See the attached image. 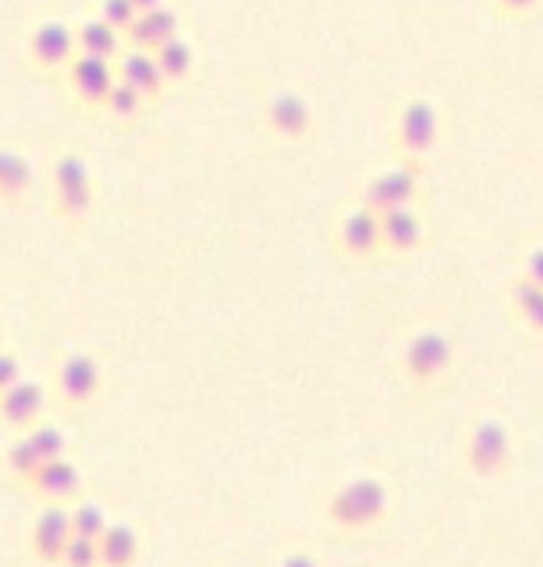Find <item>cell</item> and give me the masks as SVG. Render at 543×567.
Instances as JSON below:
<instances>
[{"label":"cell","mask_w":543,"mask_h":567,"mask_svg":"<svg viewBox=\"0 0 543 567\" xmlns=\"http://www.w3.org/2000/svg\"><path fill=\"white\" fill-rule=\"evenodd\" d=\"M391 515V493L377 476H358L327 498V520L338 535H369Z\"/></svg>","instance_id":"obj_1"},{"label":"cell","mask_w":543,"mask_h":567,"mask_svg":"<svg viewBox=\"0 0 543 567\" xmlns=\"http://www.w3.org/2000/svg\"><path fill=\"white\" fill-rule=\"evenodd\" d=\"M460 463L477 480H504L515 463L513 432L499 415H477L460 441Z\"/></svg>","instance_id":"obj_2"},{"label":"cell","mask_w":543,"mask_h":567,"mask_svg":"<svg viewBox=\"0 0 543 567\" xmlns=\"http://www.w3.org/2000/svg\"><path fill=\"white\" fill-rule=\"evenodd\" d=\"M458 365V343L443 330H419L404 341L397 371L413 391H438Z\"/></svg>","instance_id":"obj_3"},{"label":"cell","mask_w":543,"mask_h":567,"mask_svg":"<svg viewBox=\"0 0 543 567\" xmlns=\"http://www.w3.org/2000/svg\"><path fill=\"white\" fill-rule=\"evenodd\" d=\"M98 199L92 169L78 153H59L50 164V208L55 219L81 225L89 219Z\"/></svg>","instance_id":"obj_4"},{"label":"cell","mask_w":543,"mask_h":567,"mask_svg":"<svg viewBox=\"0 0 543 567\" xmlns=\"http://www.w3.org/2000/svg\"><path fill=\"white\" fill-rule=\"evenodd\" d=\"M438 142H441V116H438L436 103L421 94L404 97L391 120V144L399 161L424 164Z\"/></svg>","instance_id":"obj_5"},{"label":"cell","mask_w":543,"mask_h":567,"mask_svg":"<svg viewBox=\"0 0 543 567\" xmlns=\"http://www.w3.org/2000/svg\"><path fill=\"white\" fill-rule=\"evenodd\" d=\"M332 252L349 264H369V260L386 258L382 255V233L380 214H375L366 205H352L336 219L330 230Z\"/></svg>","instance_id":"obj_6"},{"label":"cell","mask_w":543,"mask_h":567,"mask_svg":"<svg viewBox=\"0 0 543 567\" xmlns=\"http://www.w3.org/2000/svg\"><path fill=\"white\" fill-rule=\"evenodd\" d=\"M103 393V365L86 352H66L53 369V396L61 408L83 410Z\"/></svg>","instance_id":"obj_7"},{"label":"cell","mask_w":543,"mask_h":567,"mask_svg":"<svg viewBox=\"0 0 543 567\" xmlns=\"http://www.w3.org/2000/svg\"><path fill=\"white\" fill-rule=\"evenodd\" d=\"M61 75H64L70 97L75 100L78 109L89 111V114H100L111 86L116 83V66L111 59H100V55L78 50Z\"/></svg>","instance_id":"obj_8"},{"label":"cell","mask_w":543,"mask_h":567,"mask_svg":"<svg viewBox=\"0 0 543 567\" xmlns=\"http://www.w3.org/2000/svg\"><path fill=\"white\" fill-rule=\"evenodd\" d=\"M421 194V164L413 161H399L391 169H382L371 175L360 188V205L371 208L375 214L382 210L416 205Z\"/></svg>","instance_id":"obj_9"},{"label":"cell","mask_w":543,"mask_h":567,"mask_svg":"<svg viewBox=\"0 0 543 567\" xmlns=\"http://www.w3.org/2000/svg\"><path fill=\"white\" fill-rule=\"evenodd\" d=\"M266 131L275 138L288 144H305L316 131V114L308 97L299 92H275L264 103V114H260Z\"/></svg>","instance_id":"obj_10"},{"label":"cell","mask_w":543,"mask_h":567,"mask_svg":"<svg viewBox=\"0 0 543 567\" xmlns=\"http://www.w3.org/2000/svg\"><path fill=\"white\" fill-rule=\"evenodd\" d=\"M70 537V504H44L42 513L33 518L31 532H28V554L33 557V563L59 567Z\"/></svg>","instance_id":"obj_11"},{"label":"cell","mask_w":543,"mask_h":567,"mask_svg":"<svg viewBox=\"0 0 543 567\" xmlns=\"http://www.w3.org/2000/svg\"><path fill=\"white\" fill-rule=\"evenodd\" d=\"M78 53L75 28L61 20H44L28 37V59L39 72H64L72 55Z\"/></svg>","instance_id":"obj_12"},{"label":"cell","mask_w":543,"mask_h":567,"mask_svg":"<svg viewBox=\"0 0 543 567\" xmlns=\"http://www.w3.org/2000/svg\"><path fill=\"white\" fill-rule=\"evenodd\" d=\"M22 487L42 504H75L83 491V476L81 468L64 454L39 465Z\"/></svg>","instance_id":"obj_13"},{"label":"cell","mask_w":543,"mask_h":567,"mask_svg":"<svg viewBox=\"0 0 543 567\" xmlns=\"http://www.w3.org/2000/svg\"><path fill=\"white\" fill-rule=\"evenodd\" d=\"M114 66H116V78L131 83L133 89H139V92L150 100V105H158L161 100L170 94L172 86L164 78V72H161L153 50L125 48L114 59Z\"/></svg>","instance_id":"obj_14"},{"label":"cell","mask_w":543,"mask_h":567,"mask_svg":"<svg viewBox=\"0 0 543 567\" xmlns=\"http://www.w3.org/2000/svg\"><path fill=\"white\" fill-rule=\"evenodd\" d=\"M48 391L33 380H17L6 391H0V424L14 432L31 430L37 421H42Z\"/></svg>","instance_id":"obj_15"},{"label":"cell","mask_w":543,"mask_h":567,"mask_svg":"<svg viewBox=\"0 0 543 567\" xmlns=\"http://www.w3.org/2000/svg\"><path fill=\"white\" fill-rule=\"evenodd\" d=\"M382 233V255L386 258H399L410 255L424 244V219L416 210V205H402V208L382 210L380 214Z\"/></svg>","instance_id":"obj_16"},{"label":"cell","mask_w":543,"mask_h":567,"mask_svg":"<svg viewBox=\"0 0 543 567\" xmlns=\"http://www.w3.org/2000/svg\"><path fill=\"white\" fill-rule=\"evenodd\" d=\"M177 33H181V17H177L175 9L164 3L150 11H139L133 25L125 31V44L127 48L155 50L161 42L177 37Z\"/></svg>","instance_id":"obj_17"},{"label":"cell","mask_w":543,"mask_h":567,"mask_svg":"<svg viewBox=\"0 0 543 567\" xmlns=\"http://www.w3.org/2000/svg\"><path fill=\"white\" fill-rule=\"evenodd\" d=\"M508 310L530 338L543 341V288L515 275L508 286Z\"/></svg>","instance_id":"obj_18"},{"label":"cell","mask_w":543,"mask_h":567,"mask_svg":"<svg viewBox=\"0 0 543 567\" xmlns=\"http://www.w3.org/2000/svg\"><path fill=\"white\" fill-rule=\"evenodd\" d=\"M33 188V164L25 153L0 144V203L22 205Z\"/></svg>","instance_id":"obj_19"},{"label":"cell","mask_w":543,"mask_h":567,"mask_svg":"<svg viewBox=\"0 0 543 567\" xmlns=\"http://www.w3.org/2000/svg\"><path fill=\"white\" fill-rule=\"evenodd\" d=\"M75 44L81 53H92V55H100V59H111V61L127 48L125 33L116 31L114 25H109L103 17H89V20L78 22Z\"/></svg>","instance_id":"obj_20"},{"label":"cell","mask_w":543,"mask_h":567,"mask_svg":"<svg viewBox=\"0 0 543 567\" xmlns=\"http://www.w3.org/2000/svg\"><path fill=\"white\" fill-rule=\"evenodd\" d=\"M155 61H158L161 72H164V78L170 81V86H183V83L192 81L194 75V66H197V55H194V48L188 39H183L181 33L172 39H166V42H161L158 48L153 50Z\"/></svg>","instance_id":"obj_21"},{"label":"cell","mask_w":543,"mask_h":567,"mask_svg":"<svg viewBox=\"0 0 543 567\" xmlns=\"http://www.w3.org/2000/svg\"><path fill=\"white\" fill-rule=\"evenodd\" d=\"M100 546V565L103 567H136L139 563V535L127 524H109Z\"/></svg>","instance_id":"obj_22"},{"label":"cell","mask_w":543,"mask_h":567,"mask_svg":"<svg viewBox=\"0 0 543 567\" xmlns=\"http://www.w3.org/2000/svg\"><path fill=\"white\" fill-rule=\"evenodd\" d=\"M150 109H153V105H150V100L144 97L139 89H133L131 83L116 78V83L111 86L100 114H103L105 120L114 122V125H133V122L142 120Z\"/></svg>","instance_id":"obj_23"},{"label":"cell","mask_w":543,"mask_h":567,"mask_svg":"<svg viewBox=\"0 0 543 567\" xmlns=\"http://www.w3.org/2000/svg\"><path fill=\"white\" fill-rule=\"evenodd\" d=\"M70 526L75 537H86V540H100L103 532L109 529V515L100 504L94 502H81L70 504Z\"/></svg>","instance_id":"obj_24"},{"label":"cell","mask_w":543,"mask_h":567,"mask_svg":"<svg viewBox=\"0 0 543 567\" xmlns=\"http://www.w3.org/2000/svg\"><path fill=\"white\" fill-rule=\"evenodd\" d=\"M3 465H6V471H9L11 480L22 487L28 480H31L33 471L42 465V460H39L37 452H33L31 441H28V437L20 432V437H17V441H11L9 449H6Z\"/></svg>","instance_id":"obj_25"},{"label":"cell","mask_w":543,"mask_h":567,"mask_svg":"<svg viewBox=\"0 0 543 567\" xmlns=\"http://www.w3.org/2000/svg\"><path fill=\"white\" fill-rule=\"evenodd\" d=\"M22 435L31 441L33 452L39 454L42 463H48V460H55V457H64L66 454L64 432H61L55 424H48V421H37V424H33L31 430L22 432Z\"/></svg>","instance_id":"obj_26"},{"label":"cell","mask_w":543,"mask_h":567,"mask_svg":"<svg viewBox=\"0 0 543 567\" xmlns=\"http://www.w3.org/2000/svg\"><path fill=\"white\" fill-rule=\"evenodd\" d=\"M59 567H103L100 565V546L98 540H86V537H70L64 554H61Z\"/></svg>","instance_id":"obj_27"},{"label":"cell","mask_w":543,"mask_h":567,"mask_svg":"<svg viewBox=\"0 0 543 567\" xmlns=\"http://www.w3.org/2000/svg\"><path fill=\"white\" fill-rule=\"evenodd\" d=\"M98 17H103L109 25H114L116 31L125 33L133 25V20L139 17V9L133 0H100Z\"/></svg>","instance_id":"obj_28"},{"label":"cell","mask_w":543,"mask_h":567,"mask_svg":"<svg viewBox=\"0 0 543 567\" xmlns=\"http://www.w3.org/2000/svg\"><path fill=\"white\" fill-rule=\"evenodd\" d=\"M488 3H491V11L499 20L508 22L532 20L543 9V0H488Z\"/></svg>","instance_id":"obj_29"},{"label":"cell","mask_w":543,"mask_h":567,"mask_svg":"<svg viewBox=\"0 0 543 567\" xmlns=\"http://www.w3.org/2000/svg\"><path fill=\"white\" fill-rule=\"evenodd\" d=\"M521 277H526L530 282H535V286L543 288V244H537V247L526 249L524 260H521Z\"/></svg>","instance_id":"obj_30"},{"label":"cell","mask_w":543,"mask_h":567,"mask_svg":"<svg viewBox=\"0 0 543 567\" xmlns=\"http://www.w3.org/2000/svg\"><path fill=\"white\" fill-rule=\"evenodd\" d=\"M22 377V363L14 352H6L0 349V391H6L9 385H14Z\"/></svg>","instance_id":"obj_31"},{"label":"cell","mask_w":543,"mask_h":567,"mask_svg":"<svg viewBox=\"0 0 543 567\" xmlns=\"http://www.w3.org/2000/svg\"><path fill=\"white\" fill-rule=\"evenodd\" d=\"M277 567H321V563L308 551H288L283 554Z\"/></svg>","instance_id":"obj_32"},{"label":"cell","mask_w":543,"mask_h":567,"mask_svg":"<svg viewBox=\"0 0 543 567\" xmlns=\"http://www.w3.org/2000/svg\"><path fill=\"white\" fill-rule=\"evenodd\" d=\"M133 3H136L139 11H150L155 6H164V0H133Z\"/></svg>","instance_id":"obj_33"},{"label":"cell","mask_w":543,"mask_h":567,"mask_svg":"<svg viewBox=\"0 0 543 567\" xmlns=\"http://www.w3.org/2000/svg\"><path fill=\"white\" fill-rule=\"evenodd\" d=\"M0 349H3V330H0Z\"/></svg>","instance_id":"obj_34"}]
</instances>
